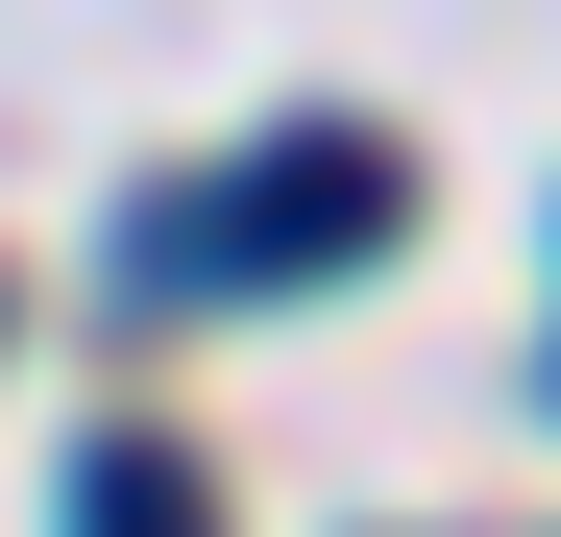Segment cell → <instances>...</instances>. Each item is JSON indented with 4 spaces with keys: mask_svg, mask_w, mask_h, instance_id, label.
I'll return each instance as SVG.
<instances>
[{
    "mask_svg": "<svg viewBox=\"0 0 561 537\" xmlns=\"http://www.w3.org/2000/svg\"><path fill=\"white\" fill-rule=\"evenodd\" d=\"M73 537H220L196 439H73Z\"/></svg>",
    "mask_w": 561,
    "mask_h": 537,
    "instance_id": "obj_2",
    "label": "cell"
},
{
    "mask_svg": "<svg viewBox=\"0 0 561 537\" xmlns=\"http://www.w3.org/2000/svg\"><path fill=\"white\" fill-rule=\"evenodd\" d=\"M391 220H415V147L391 123H294V147H244L220 196L147 220V294H318V268H366Z\"/></svg>",
    "mask_w": 561,
    "mask_h": 537,
    "instance_id": "obj_1",
    "label": "cell"
}]
</instances>
